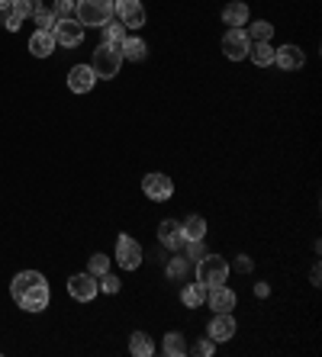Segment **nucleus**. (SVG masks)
Segmentation results:
<instances>
[{"mask_svg":"<svg viewBox=\"0 0 322 357\" xmlns=\"http://www.w3.org/2000/svg\"><path fill=\"white\" fill-rule=\"evenodd\" d=\"M184 274H187V261H184V258H174V261L168 264V277H171V280H174V277L181 280Z\"/></svg>","mask_w":322,"mask_h":357,"instance_id":"f704fd0d","label":"nucleus"},{"mask_svg":"<svg viewBox=\"0 0 322 357\" xmlns=\"http://www.w3.org/2000/svg\"><path fill=\"white\" fill-rule=\"evenodd\" d=\"M10 296L17 299L23 312H43V309L49 306L52 293L39 271H23V274H17L13 283H10Z\"/></svg>","mask_w":322,"mask_h":357,"instance_id":"f257e3e1","label":"nucleus"},{"mask_svg":"<svg viewBox=\"0 0 322 357\" xmlns=\"http://www.w3.org/2000/svg\"><path fill=\"white\" fill-rule=\"evenodd\" d=\"M252 267H254V261L248 258V255H238V258L229 264V271H238V274H252Z\"/></svg>","mask_w":322,"mask_h":357,"instance_id":"72a5a7b5","label":"nucleus"},{"mask_svg":"<svg viewBox=\"0 0 322 357\" xmlns=\"http://www.w3.org/2000/svg\"><path fill=\"white\" fill-rule=\"evenodd\" d=\"M181 229H184L187 241H200L206 235V219L204 216H187L184 222H181Z\"/></svg>","mask_w":322,"mask_h":357,"instance_id":"412c9836","label":"nucleus"},{"mask_svg":"<svg viewBox=\"0 0 322 357\" xmlns=\"http://www.w3.org/2000/svg\"><path fill=\"white\" fill-rule=\"evenodd\" d=\"M142 190L148 199H158V203H164V199L174 197V181H171L168 174H161V171H152V174L142 177Z\"/></svg>","mask_w":322,"mask_h":357,"instance_id":"0eeeda50","label":"nucleus"},{"mask_svg":"<svg viewBox=\"0 0 322 357\" xmlns=\"http://www.w3.org/2000/svg\"><path fill=\"white\" fill-rule=\"evenodd\" d=\"M93 84H97V75H93L91 65H75L68 71V91L71 93H91Z\"/></svg>","mask_w":322,"mask_h":357,"instance_id":"f8f14e48","label":"nucleus"},{"mask_svg":"<svg viewBox=\"0 0 322 357\" xmlns=\"http://www.w3.org/2000/svg\"><path fill=\"white\" fill-rule=\"evenodd\" d=\"M107 271H110V258H107V255H100V251H97V255H91V258H87V274L100 277V274H107Z\"/></svg>","mask_w":322,"mask_h":357,"instance_id":"393cba45","label":"nucleus"},{"mask_svg":"<svg viewBox=\"0 0 322 357\" xmlns=\"http://www.w3.org/2000/svg\"><path fill=\"white\" fill-rule=\"evenodd\" d=\"M33 20L39 23V29H45V33H52V29H55V23H59V20H55V13H52V10H45V7L36 10Z\"/></svg>","mask_w":322,"mask_h":357,"instance_id":"cd10ccee","label":"nucleus"},{"mask_svg":"<svg viewBox=\"0 0 322 357\" xmlns=\"http://www.w3.org/2000/svg\"><path fill=\"white\" fill-rule=\"evenodd\" d=\"M113 13L126 29H142L145 26V7L142 0H113Z\"/></svg>","mask_w":322,"mask_h":357,"instance_id":"423d86ee","label":"nucleus"},{"mask_svg":"<svg viewBox=\"0 0 322 357\" xmlns=\"http://www.w3.org/2000/svg\"><path fill=\"white\" fill-rule=\"evenodd\" d=\"M55 20H77V0H55Z\"/></svg>","mask_w":322,"mask_h":357,"instance_id":"a878e982","label":"nucleus"},{"mask_svg":"<svg viewBox=\"0 0 322 357\" xmlns=\"http://www.w3.org/2000/svg\"><path fill=\"white\" fill-rule=\"evenodd\" d=\"M77 23L84 26H103L113 20V0H77Z\"/></svg>","mask_w":322,"mask_h":357,"instance_id":"20e7f679","label":"nucleus"},{"mask_svg":"<svg viewBox=\"0 0 322 357\" xmlns=\"http://www.w3.org/2000/svg\"><path fill=\"white\" fill-rule=\"evenodd\" d=\"M29 52H33L36 59H49L52 52H55V36L45 33V29H36L29 36Z\"/></svg>","mask_w":322,"mask_h":357,"instance_id":"dca6fc26","label":"nucleus"},{"mask_svg":"<svg viewBox=\"0 0 322 357\" xmlns=\"http://www.w3.org/2000/svg\"><path fill=\"white\" fill-rule=\"evenodd\" d=\"M274 65L284 71H300L306 65V55L300 45H280V49H274Z\"/></svg>","mask_w":322,"mask_h":357,"instance_id":"ddd939ff","label":"nucleus"},{"mask_svg":"<svg viewBox=\"0 0 322 357\" xmlns=\"http://www.w3.org/2000/svg\"><path fill=\"white\" fill-rule=\"evenodd\" d=\"M229 277V261L220 258V255H204L197 261V280L204 287H220Z\"/></svg>","mask_w":322,"mask_h":357,"instance_id":"7ed1b4c3","label":"nucleus"},{"mask_svg":"<svg viewBox=\"0 0 322 357\" xmlns=\"http://www.w3.org/2000/svg\"><path fill=\"white\" fill-rule=\"evenodd\" d=\"M248 49H252V39H248V33L242 26L226 29V36H222V52H226V59L242 61V59H248Z\"/></svg>","mask_w":322,"mask_h":357,"instance_id":"39448f33","label":"nucleus"},{"mask_svg":"<svg viewBox=\"0 0 322 357\" xmlns=\"http://www.w3.org/2000/svg\"><path fill=\"white\" fill-rule=\"evenodd\" d=\"M97 290H100V280L93 274H75L68 280V293H71V299H77V303H91L93 296H97Z\"/></svg>","mask_w":322,"mask_h":357,"instance_id":"9d476101","label":"nucleus"},{"mask_svg":"<svg viewBox=\"0 0 322 357\" xmlns=\"http://www.w3.org/2000/svg\"><path fill=\"white\" fill-rule=\"evenodd\" d=\"M254 293H258V296H268V293H271V287H268V283H258V287H254Z\"/></svg>","mask_w":322,"mask_h":357,"instance_id":"c9c22d12","label":"nucleus"},{"mask_svg":"<svg viewBox=\"0 0 322 357\" xmlns=\"http://www.w3.org/2000/svg\"><path fill=\"white\" fill-rule=\"evenodd\" d=\"M43 7V0H13V10H17L20 17H36V10Z\"/></svg>","mask_w":322,"mask_h":357,"instance_id":"c85d7f7f","label":"nucleus"},{"mask_svg":"<svg viewBox=\"0 0 322 357\" xmlns=\"http://www.w3.org/2000/svg\"><path fill=\"white\" fill-rule=\"evenodd\" d=\"M129 351L136 357H152V351H155V344H152V338L145 332H132V338H129Z\"/></svg>","mask_w":322,"mask_h":357,"instance_id":"5701e85b","label":"nucleus"},{"mask_svg":"<svg viewBox=\"0 0 322 357\" xmlns=\"http://www.w3.org/2000/svg\"><path fill=\"white\" fill-rule=\"evenodd\" d=\"M20 26H23V17H20L17 10H13V7L3 10V29H10V33H20Z\"/></svg>","mask_w":322,"mask_h":357,"instance_id":"c756f323","label":"nucleus"},{"mask_svg":"<svg viewBox=\"0 0 322 357\" xmlns=\"http://www.w3.org/2000/svg\"><path fill=\"white\" fill-rule=\"evenodd\" d=\"M206 303H210L216 312H232V309H236V293H232L226 283H220V287H210V290H206Z\"/></svg>","mask_w":322,"mask_h":357,"instance_id":"2eb2a0df","label":"nucleus"},{"mask_svg":"<svg viewBox=\"0 0 322 357\" xmlns=\"http://www.w3.org/2000/svg\"><path fill=\"white\" fill-rule=\"evenodd\" d=\"M52 36H55V45L75 49V45H81V42H84V26L77 23V20H59V23H55V29H52Z\"/></svg>","mask_w":322,"mask_h":357,"instance_id":"1a4fd4ad","label":"nucleus"},{"mask_svg":"<svg viewBox=\"0 0 322 357\" xmlns=\"http://www.w3.org/2000/svg\"><path fill=\"white\" fill-rule=\"evenodd\" d=\"M309 280L316 283V287H319V280H322V274H319V267H313V271H309Z\"/></svg>","mask_w":322,"mask_h":357,"instance_id":"e433bc0d","label":"nucleus"},{"mask_svg":"<svg viewBox=\"0 0 322 357\" xmlns=\"http://www.w3.org/2000/svg\"><path fill=\"white\" fill-rule=\"evenodd\" d=\"M164 354H168V357H184L187 354L184 335H181V332H168V335H164Z\"/></svg>","mask_w":322,"mask_h":357,"instance_id":"b1692460","label":"nucleus"},{"mask_svg":"<svg viewBox=\"0 0 322 357\" xmlns=\"http://www.w3.org/2000/svg\"><path fill=\"white\" fill-rule=\"evenodd\" d=\"M158 241L164 245L168 251H178V248H184V229H181V222L178 219H161L158 222Z\"/></svg>","mask_w":322,"mask_h":357,"instance_id":"9b49d317","label":"nucleus"},{"mask_svg":"<svg viewBox=\"0 0 322 357\" xmlns=\"http://www.w3.org/2000/svg\"><path fill=\"white\" fill-rule=\"evenodd\" d=\"M97 280H100V290L103 293H110V296H116V293H119V277H113L110 271H107V274H100Z\"/></svg>","mask_w":322,"mask_h":357,"instance_id":"2f4dec72","label":"nucleus"},{"mask_svg":"<svg viewBox=\"0 0 322 357\" xmlns=\"http://www.w3.org/2000/svg\"><path fill=\"white\" fill-rule=\"evenodd\" d=\"M116 264L123 271H136L142 264V245L136 238H129V235H119L116 238Z\"/></svg>","mask_w":322,"mask_h":357,"instance_id":"6e6552de","label":"nucleus"},{"mask_svg":"<svg viewBox=\"0 0 322 357\" xmlns=\"http://www.w3.org/2000/svg\"><path fill=\"white\" fill-rule=\"evenodd\" d=\"M100 29H103V42H110V45H123L126 42V26L119 20H107Z\"/></svg>","mask_w":322,"mask_h":357,"instance_id":"4be33fe9","label":"nucleus"},{"mask_svg":"<svg viewBox=\"0 0 322 357\" xmlns=\"http://www.w3.org/2000/svg\"><path fill=\"white\" fill-rule=\"evenodd\" d=\"M222 23L226 26H245L248 23V3H242V0L226 3V10H222Z\"/></svg>","mask_w":322,"mask_h":357,"instance_id":"6ab92c4d","label":"nucleus"},{"mask_svg":"<svg viewBox=\"0 0 322 357\" xmlns=\"http://www.w3.org/2000/svg\"><path fill=\"white\" fill-rule=\"evenodd\" d=\"M248 55H252V61L258 68L274 65V45H271V42H254L252 49H248Z\"/></svg>","mask_w":322,"mask_h":357,"instance_id":"aec40b11","label":"nucleus"},{"mask_svg":"<svg viewBox=\"0 0 322 357\" xmlns=\"http://www.w3.org/2000/svg\"><path fill=\"white\" fill-rule=\"evenodd\" d=\"M274 36V26L268 23V20H258V23H252V36L248 39H254V42H268Z\"/></svg>","mask_w":322,"mask_h":357,"instance_id":"bb28decb","label":"nucleus"},{"mask_svg":"<svg viewBox=\"0 0 322 357\" xmlns=\"http://www.w3.org/2000/svg\"><path fill=\"white\" fill-rule=\"evenodd\" d=\"M206 335H210L213 341H229L232 335H236V319H232V312H216V316L210 319V325H206Z\"/></svg>","mask_w":322,"mask_h":357,"instance_id":"4468645a","label":"nucleus"},{"mask_svg":"<svg viewBox=\"0 0 322 357\" xmlns=\"http://www.w3.org/2000/svg\"><path fill=\"white\" fill-rule=\"evenodd\" d=\"M184 245H187V258L194 261V264L204 258V255H210V251H206V245H204V238H200V241H184Z\"/></svg>","mask_w":322,"mask_h":357,"instance_id":"7c9ffc66","label":"nucleus"},{"mask_svg":"<svg viewBox=\"0 0 322 357\" xmlns=\"http://www.w3.org/2000/svg\"><path fill=\"white\" fill-rule=\"evenodd\" d=\"M213 351H216V341H213L210 335H206V338H200V341L194 344V354H197V357H210Z\"/></svg>","mask_w":322,"mask_h":357,"instance_id":"473e14b6","label":"nucleus"},{"mask_svg":"<svg viewBox=\"0 0 322 357\" xmlns=\"http://www.w3.org/2000/svg\"><path fill=\"white\" fill-rule=\"evenodd\" d=\"M91 68H93V75L103 77V81L116 77L119 68H123V52H119V45H110V42L97 45L91 55Z\"/></svg>","mask_w":322,"mask_h":357,"instance_id":"f03ea898","label":"nucleus"},{"mask_svg":"<svg viewBox=\"0 0 322 357\" xmlns=\"http://www.w3.org/2000/svg\"><path fill=\"white\" fill-rule=\"evenodd\" d=\"M206 290H210V287H204L200 280H197V283H187L184 290H181V303H184L187 309H200L206 303Z\"/></svg>","mask_w":322,"mask_h":357,"instance_id":"f3484780","label":"nucleus"},{"mask_svg":"<svg viewBox=\"0 0 322 357\" xmlns=\"http://www.w3.org/2000/svg\"><path fill=\"white\" fill-rule=\"evenodd\" d=\"M13 7V0H0V13H3V10H10Z\"/></svg>","mask_w":322,"mask_h":357,"instance_id":"4c0bfd02","label":"nucleus"},{"mask_svg":"<svg viewBox=\"0 0 322 357\" xmlns=\"http://www.w3.org/2000/svg\"><path fill=\"white\" fill-rule=\"evenodd\" d=\"M119 52H123V59L126 61H145L148 59V45H145L139 36H126V42L119 45Z\"/></svg>","mask_w":322,"mask_h":357,"instance_id":"a211bd4d","label":"nucleus"}]
</instances>
